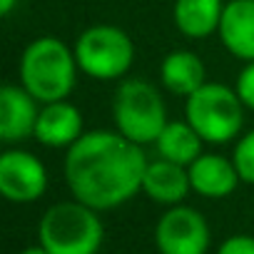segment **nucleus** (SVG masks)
Masks as SVG:
<instances>
[{
  "label": "nucleus",
  "instance_id": "f257e3e1",
  "mask_svg": "<svg viewBox=\"0 0 254 254\" xmlns=\"http://www.w3.org/2000/svg\"><path fill=\"white\" fill-rule=\"evenodd\" d=\"M147 157L117 130H90L65 150V182L72 199L110 212L142 192Z\"/></svg>",
  "mask_w": 254,
  "mask_h": 254
},
{
  "label": "nucleus",
  "instance_id": "f03ea898",
  "mask_svg": "<svg viewBox=\"0 0 254 254\" xmlns=\"http://www.w3.org/2000/svg\"><path fill=\"white\" fill-rule=\"evenodd\" d=\"M20 85L40 102H60L67 100L77 85V60L75 50L65 45L55 35L35 38L25 45L20 55Z\"/></svg>",
  "mask_w": 254,
  "mask_h": 254
},
{
  "label": "nucleus",
  "instance_id": "7ed1b4c3",
  "mask_svg": "<svg viewBox=\"0 0 254 254\" xmlns=\"http://www.w3.org/2000/svg\"><path fill=\"white\" fill-rule=\"evenodd\" d=\"M102 239L100 212L77 199L50 204L38 224V242L50 254H97Z\"/></svg>",
  "mask_w": 254,
  "mask_h": 254
},
{
  "label": "nucleus",
  "instance_id": "20e7f679",
  "mask_svg": "<svg viewBox=\"0 0 254 254\" xmlns=\"http://www.w3.org/2000/svg\"><path fill=\"white\" fill-rule=\"evenodd\" d=\"M112 122L115 130L135 145H155L165 125L170 122L157 85L142 77L122 80L112 95Z\"/></svg>",
  "mask_w": 254,
  "mask_h": 254
},
{
  "label": "nucleus",
  "instance_id": "39448f33",
  "mask_svg": "<svg viewBox=\"0 0 254 254\" xmlns=\"http://www.w3.org/2000/svg\"><path fill=\"white\" fill-rule=\"evenodd\" d=\"M244 102L237 90L222 82H204L185 100V120L199 132L204 145H229L244 127Z\"/></svg>",
  "mask_w": 254,
  "mask_h": 254
},
{
  "label": "nucleus",
  "instance_id": "423d86ee",
  "mask_svg": "<svg viewBox=\"0 0 254 254\" xmlns=\"http://www.w3.org/2000/svg\"><path fill=\"white\" fill-rule=\"evenodd\" d=\"M82 75L92 80H122L135 60V43L122 28L100 23L82 30L72 45Z\"/></svg>",
  "mask_w": 254,
  "mask_h": 254
},
{
  "label": "nucleus",
  "instance_id": "0eeeda50",
  "mask_svg": "<svg viewBox=\"0 0 254 254\" xmlns=\"http://www.w3.org/2000/svg\"><path fill=\"white\" fill-rule=\"evenodd\" d=\"M212 232L204 214L194 207H167L155 224L157 254H207Z\"/></svg>",
  "mask_w": 254,
  "mask_h": 254
},
{
  "label": "nucleus",
  "instance_id": "6e6552de",
  "mask_svg": "<svg viewBox=\"0 0 254 254\" xmlns=\"http://www.w3.org/2000/svg\"><path fill=\"white\" fill-rule=\"evenodd\" d=\"M48 167L23 147H10L0 155V194L13 204H33L48 192Z\"/></svg>",
  "mask_w": 254,
  "mask_h": 254
},
{
  "label": "nucleus",
  "instance_id": "1a4fd4ad",
  "mask_svg": "<svg viewBox=\"0 0 254 254\" xmlns=\"http://www.w3.org/2000/svg\"><path fill=\"white\" fill-rule=\"evenodd\" d=\"M40 107L43 105L23 85H3L0 87V140L5 145L35 140Z\"/></svg>",
  "mask_w": 254,
  "mask_h": 254
},
{
  "label": "nucleus",
  "instance_id": "9d476101",
  "mask_svg": "<svg viewBox=\"0 0 254 254\" xmlns=\"http://www.w3.org/2000/svg\"><path fill=\"white\" fill-rule=\"evenodd\" d=\"M85 135V120L77 105L70 100L48 102L40 107L35 140L50 150H70Z\"/></svg>",
  "mask_w": 254,
  "mask_h": 254
},
{
  "label": "nucleus",
  "instance_id": "9b49d317",
  "mask_svg": "<svg viewBox=\"0 0 254 254\" xmlns=\"http://www.w3.org/2000/svg\"><path fill=\"white\" fill-rule=\"evenodd\" d=\"M187 172H190L192 192L204 199H224L234 194V190L242 182L234 160L217 152H202L187 167Z\"/></svg>",
  "mask_w": 254,
  "mask_h": 254
},
{
  "label": "nucleus",
  "instance_id": "f8f14e48",
  "mask_svg": "<svg viewBox=\"0 0 254 254\" xmlns=\"http://www.w3.org/2000/svg\"><path fill=\"white\" fill-rule=\"evenodd\" d=\"M217 35L232 58L254 63V0H227Z\"/></svg>",
  "mask_w": 254,
  "mask_h": 254
},
{
  "label": "nucleus",
  "instance_id": "ddd939ff",
  "mask_svg": "<svg viewBox=\"0 0 254 254\" xmlns=\"http://www.w3.org/2000/svg\"><path fill=\"white\" fill-rule=\"evenodd\" d=\"M192 192L190 172L182 165H175L170 160H150L145 177H142V194L162 207H177L187 199Z\"/></svg>",
  "mask_w": 254,
  "mask_h": 254
},
{
  "label": "nucleus",
  "instance_id": "4468645a",
  "mask_svg": "<svg viewBox=\"0 0 254 254\" xmlns=\"http://www.w3.org/2000/svg\"><path fill=\"white\" fill-rule=\"evenodd\" d=\"M204 82H207V70H204V63L199 60L197 53L180 48V50H172L162 58V63H160V85L167 92L187 100Z\"/></svg>",
  "mask_w": 254,
  "mask_h": 254
},
{
  "label": "nucleus",
  "instance_id": "2eb2a0df",
  "mask_svg": "<svg viewBox=\"0 0 254 254\" xmlns=\"http://www.w3.org/2000/svg\"><path fill=\"white\" fill-rule=\"evenodd\" d=\"M227 0H175L172 23L190 40H204L219 30Z\"/></svg>",
  "mask_w": 254,
  "mask_h": 254
},
{
  "label": "nucleus",
  "instance_id": "dca6fc26",
  "mask_svg": "<svg viewBox=\"0 0 254 254\" xmlns=\"http://www.w3.org/2000/svg\"><path fill=\"white\" fill-rule=\"evenodd\" d=\"M202 147H204V140L187 120H170L165 125V130L160 132V137L155 140L157 157L170 160L182 167H190L204 152Z\"/></svg>",
  "mask_w": 254,
  "mask_h": 254
},
{
  "label": "nucleus",
  "instance_id": "f3484780",
  "mask_svg": "<svg viewBox=\"0 0 254 254\" xmlns=\"http://www.w3.org/2000/svg\"><path fill=\"white\" fill-rule=\"evenodd\" d=\"M232 160L237 165V172H239L242 182L254 187V130L244 132L237 140L234 152H232Z\"/></svg>",
  "mask_w": 254,
  "mask_h": 254
},
{
  "label": "nucleus",
  "instance_id": "a211bd4d",
  "mask_svg": "<svg viewBox=\"0 0 254 254\" xmlns=\"http://www.w3.org/2000/svg\"><path fill=\"white\" fill-rule=\"evenodd\" d=\"M234 90H237L239 100L244 102V107L254 110V63H244V67L237 75Z\"/></svg>",
  "mask_w": 254,
  "mask_h": 254
},
{
  "label": "nucleus",
  "instance_id": "6ab92c4d",
  "mask_svg": "<svg viewBox=\"0 0 254 254\" xmlns=\"http://www.w3.org/2000/svg\"><path fill=\"white\" fill-rule=\"evenodd\" d=\"M217 254H254V237L252 234H232L219 244Z\"/></svg>",
  "mask_w": 254,
  "mask_h": 254
},
{
  "label": "nucleus",
  "instance_id": "aec40b11",
  "mask_svg": "<svg viewBox=\"0 0 254 254\" xmlns=\"http://www.w3.org/2000/svg\"><path fill=\"white\" fill-rule=\"evenodd\" d=\"M15 5H18V0H0V15L8 18L15 10Z\"/></svg>",
  "mask_w": 254,
  "mask_h": 254
},
{
  "label": "nucleus",
  "instance_id": "412c9836",
  "mask_svg": "<svg viewBox=\"0 0 254 254\" xmlns=\"http://www.w3.org/2000/svg\"><path fill=\"white\" fill-rule=\"evenodd\" d=\"M20 254H50V252H48V249H45V247L38 242V244H30V247H25Z\"/></svg>",
  "mask_w": 254,
  "mask_h": 254
}]
</instances>
